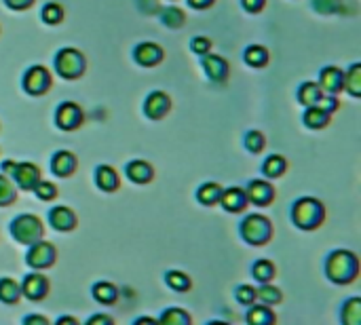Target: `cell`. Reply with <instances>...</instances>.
Returning a JSON list of instances; mask_svg holds the SVG:
<instances>
[{
    "instance_id": "obj_1",
    "label": "cell",
    "mask_w": 361,
    "mask_h": 325,
    "mask_svg": "<svg viewBox=\"0 0 361 325\" xmlns=\"http://www.w3.org/2000/svg\"><path fill=\"white\" fill-rule=\"evenodd\" d=\"M325 270L334 283H350L359 272V260L353 251L338 249L332 251V256L327 258Z\"/></svg>"
},
{
    "instance_id": "obj_2",
    "label": "cell",
    "mask_w": 361,
    "mask_h": 325,
    "mask_svg": "<svg viewBox=\"0 0 361 325\" xmlns=\"http://www.w3.org/2000/svg\"><path fill=\"white\" fill-rule=\"evenodd\" d=\"M291 218H294V224L302 230H313L317 228L323 218H325V211H323V205L317 201V199H310V197H304V199H298L294 203V209H291Z\"/></svg>"
},
{
    "instance_id": "obj_3",
    "label": "cell",
    "mask_w": 361,
    "mask_h": 325,
    "mask_svg": "<svg viewBox=\"0 0 361 325\" xmlns=\"http://www.w3.org/2000/svg\"><path fill=\"white\" fill-rule=\"evenodd\" d=\"M273 234L270 222L268 218L260 215V213H251L243 220L241 224V237L249 243V245H264Z\"/></svg>"
},
{
    "instance_id": "obj_4",
    "label": "cell",
    "mask_w": 361,
    "mask_h": 325,
    "mask_svg": "<svg viewBox=\"0 0 361 325\" xmlns=\"http://www.w3.org/2000/svg\"><path fill=\"white\" fill-rule=\"evenodd\" d=\"M11 232H13V237L20 243L32 245V243H37L43 237V222L37 215H32V213H24V215L13 220Z\"/></svg>"
},
{
    "instance_id": "obj_5",
    "label": "cell",
    "mask_w": 361,
    "mask_h": 325,
    "mask_svg": "<svg viewBox=\"0 0 361 325\" xmlns=\"http://www.w3.org/2000/svg\"><path fill=\"white\" fill-rule=\"evenodd\" d=\"M3 169L7 173H11L18 182L20 188L32 190L39 182H41V171L34 163H13V161H5Z\"/></svg>"
},
{
    "instance_id": "obj_6",
    "label": "cell",
    "mask_w": 361,
    "mask_h": 325,
    "mask_svg": "<svg viewBox=\"0 0 361 325\" xmlns=\"http://www.w3.org/2000/svg\"><path fill=\"white\" fill-rule=\"evenodd\" d=\"M55 68L60 72V77L72 81L79 79L85 70V60L77 49H62L55 58Z\"/></svg>"
},
{
    "instance_id": "obj_7",
    "label": "cell",
    "mask_w": 361,
    "mask_h": 325,
    "mask_svg": "<svg viewBox=\"0 0 361 325\" xmlns=\"http://www.w3.org/2000/svg\"><path fill=\"white\" fill-rule=\"evenodd\" d=\"M55 258H58L55 247L47 241H41V239L37 243H32V247L28 251V264L32 268H49L55 262Z\"/></svg>"
},
{
    "instance_id": "obj_8",
    "label": "cell",
    "mask_w": 361,
    "mask_h": 325,
    "mask_svg": "<svg viewBox=\"0 0 361 325\" xmlns=\"http://www.w3.org/2000/svg\"><path fill=\"white\" fill-rule=\"evenodd\" d=\"M24 87L30 95H43L51 87V77L43 66H34L24 77Z\"/></svg>"
},
{
    "instance_id": "obj_9",
    "label": "cell",
    "mask_w": 361,
    "mask_h": 325,
    "mask_svg": "<svg viewBox=\"0 0 361 325\" xmlns=\"http://www.w3.org/2000/svg\"><path fill=\"white\" fill-rule=\"evenodd\" d=\"M55 123H58L60 129L72 131V129L81 127V123H83V110L77 104H72V102H64L58 108V112H55Z\"/></svg>"
},
{
    "instance_id": "obj_10",
    "label": "cell",
    "mask_w": 361,
    "mask_h": 325,
    "mask_svg": "<svg viewBox=\"0 0 361 325\" xmlns=\"http://www.w3.org/2000/svg\"><path fill=\"white\" fill-rule=\"evenodd\" d=\"M319 87L323 93L327 95H336L338 91H342L344 87V72L329 66V68H323L321 70V79H319Z\"/></svg>"
},
{
    "instance_id": "obj_11",
    "label": "cell",
    "mask_w": 361,
    "mask_h": 325,
    "mask_svg": "<svg viewBox=\"0 0 361 325\" xmlns=\"http://www.w3.org/2000/svg\"><path fill=\"white\" fill-rule=\"evenodd\" d=\"M169 108H171V100H169V95L163 93V91L150 93L148 100H146V104H144V110H146V114H148L152 121L163 119V117L169 112Z\"/></svg>"
},
{
    "instance_id": "obj_12",
    "label": "cell",
    "mask_w": 361,
    "mask_h": 325,
    "mask_svg": "<svg viewBox=\"0 0 361 325\" xmlns=\"http://www.w3.org/2000/svg\"><path fill=\"white\" fill-rule=\"evenodd\" d=\"M245 197L247 201H251L254 205H268L273 199H275V190L268 182L264 180H254L247 190H245Z\"/></svg>"
},
{
    "instance_id": "obj_13",
    "label": "cell",
    "mask_w": 361,
    "mask_h": 325,
    "mask_svg": "<svg viewBox=\"0 0 361 325\" xmlns=\"http://www.w3.org/2000/svg\"><path fill=\"white\" fill-rule=\"evenodd\" d=\"M47 291H49V281H47L43 274L32 272V274H28V277L24 279L22 293H24L26 298H30V300H43V298L47 296Z\"/></svg>"
},
{
    "instance_id": "obj_14",
    "label": "cell",
    "mask_w": 361,
    "mask_h": 325,
    "mask_svg": "<svg viewBox=\"0 0 361 325\" xmlns=\"http://www.w3.org/2000/svg\"><path fill=\"white\" fill-rule=\"evenodd\" d=\"M163 60V49L155 43H142L136 47V62L140 66H157Z\"/></svg>"
},
{
    "instance_id": "obj_15",
    "label": "cell",
    "mask_w": 361,
    "mask_h": 325,
    "mask_svg": "<svg viewBox=\"0 0 361 325\" xmlns=\"http://www.w3.org/2000/svg\"><path fill=\"white\" fill-rule=\"evenodd\" d=\"M203 68H205L207 77H209L211 81H216V83H220V81H224V79L228 77V64H226L220 55H209V53H205V55H203Z\"/></svg>"
},
{
    "instance_id": "obj_16",
    "label": "cell",
    "mask_w": 361,
    "mask_h": 325,
    "mask_svg": "<svg viewBox=\"0 0 361 325\" xmlns=\"http://www.w3.org/2000/svg\"><path fill=\"white\" fill-rule=\"evenodd\" d=\"M51 169H53L55 175L68 178L77 169V157L72 152H68V150H60V152H55V157L51 161Z\"/></svg>"
},
{
    "instance_id": "obj_17",
    "label": "cell",
    "mask_w": 361,
    "mask_h": 325,
    "mask_svg": "<svg viewBox=\"0 0 361 325\" xmlns=\"http://www.w3.org/2000/svg\"><path fill=\"white\" fill-rule=\"evenodd\" d=\"M220 203L224 205L226 211H243L245 205H247V197H245V190L241 188H228V190H222V197H220Z\"/></svg>"
},
{
    "instance_id": "obj_18",
    "label": "cell",
    "mask_w": 361,
    "mask_h": 325,
    "mask_svg": "<svg viewBox=\"0 0 361 325\" xmlns=\"http://www.w3.org/2000/svg\"><path fill=\"white\" fill-rule=\"evenodd\" d=\"M49 220H51L55 230H64V232L72 230L77 226V215L68 207H53L51 213H49Z\"/></svg>"
},
{
    "instance_id": "obj_19",
    "label": "cell",
    "mask_w": 361,
    "mask_h": 325,
    "mask_svg": "<svg viewBox=\"0 0 361 325\" xmlns=\"http://www.w3.org/2000/svg\"><path fill=\"white\" fill-rule=\"evenodd\" d=\"M155 171L146 161H131L127 165V178L136 184H148L152 180Z\"/></svg>"
},
{
    "instance_id": "obj_20",
    "label": "cell",
    "mask_w": 361,
    "mask_h": 325,
    "mask_svg": "<svg viewBox=\"0 0 361 325\" xmlns=\"http://www.w3.org/2000/svg\"><path fill=\"white\" fill-rule=\"evenodd\" d=\"M96 182H98V186H100L102 190H106V192H112V190L119 188V175H117V171H114L112 167H108V165H100V167H98V171H96Z\"/></svg>"
},
{
    "instance_id": "obj_21",
    "label": "cell",
    "mask_w": 361,
    "mask_h": 325,
    "mask_svg": "<svg viewBox=\"0 0 361 325\" xmlns=\"http://www.w3.org/2000/svg\"><path fill=\"white\" fill-rule=\"evenodd\" d=\"M304 123L310 129H323L329 123V112L319 106H308V110L304 112Z\"/></svg>"
},
{
    "instance_id": "obj_22",
    "label": "cell",
    "mask_w": 361,
    "mask_h": 325,
    "mask_svg": "<svg viewBox=\"0 0 361 325\" xmlns=\"http://www.w3.org/2000/svg\"><path fill=\"white\" fill-rule=\"evenodd\" d=\"M22 296V287L13 279H0V302L15 304Z\"/></svg>"
},
{
    "instance_id": "obj_23",
    "label": "cell",
    "mask_w": 361,
    "mask_h": 325,
    "mask_svg": "<svg viewBox=\"0 0 361 325\" xmlns=\"http://www.w3.org/2000/svg\"><path fill=\"white\" fill-rule=\"evenodd\" d=\"M93 298L102 304H112L117 298H119V289L112 285V283H106V281H100L93 285Z\"/></svg>"
},
{
    "instance_id": "obj_24",
    "label": "cell",
    "mask_w": 361,
    "mask_h": 325,
    "mask_svg": "<svg viewBox=\"0 0 361 325\" xmlns=\"http://www.w3.org/2000/svg\"><path fill=\"white\" fill-rule=\"evenodd\" d=\"M344 87L348 89L353 98L361 95V66L359 64H353L350 70L344 74Z\"/></svg>"
},
{
    "instance_id": "obj_25",
    "label": "cell",
    "mask_w": 361,
    "mask_h": 325,
    "mask_svg": "<svg viewBox=\"0 0 361 325\" xmlns=\"http://www.w3.org/2000/svg\"><path fill=\"white\" fill-rule=\"evenodd\" d=\"M342 321H344L346 325H359V323H361V300H359V298H350V300L344 304Z\"/></svg>"
},
{
    "instance_id": "obj_26",
    "label": "cell",
    "mask_w": 361,
    "mask_h": 325,
    "mask_svg": "<svg viewBox=\"0 0 361 325\" xmlns=\"http://www.w3.org/2000/svg\"><path fill=\"white\" fill-rule=\"evenodd\" d=\"M323 95L321 87L317 83H304L300 87V93H298V100L304 104V106H315L319 102V98Z\"/></svg>"
},
{
    "instance_id": "obj_27",
    "label": "cell",
    "mask_w": 361,
    "mask_h": 325,
    "mask_svg": "<svg viewBox=\"0 0 361 325\" xmlns=\"http://www.w3.org/2000/svg\"><path fill=\"white\" fill-rule=\"evenodd\" d=\"M285 167H287L285 159L279 157V154H273V157H268V159L264 161L262 171H264L266 178H281V175L285 173Z\"/></svg>"
},
{
    "instance_id": "obj_28",
    "label": "cell",
    "mask_w": 361,
    "mask_h": 325,
    "mask_svg": "<svg viewBox=\"0 0 361 325\" xmlns=\"http://www.w3.org/2000/svg\"><path fill=\"white\" fill-rule=\"evenodd\" d=\"M275 321V314L268 306H254L247 312V323L251 325H268Z\"/></svg>"
},
{
    "instance_id": "obj_29",
    "label": "cell",
    "mask_w": 361,
    "mask_h": 325,
    "mask_svg": "<svg viewBox=\"0 0 361 325\" xmlns=\"http://www.w3.org/2000/svg\"><path fill=\"white\" fill-rule=\"evenodd\" d=\"M199 201L203 203V205H214V203H218L220 201V197H222V188L216 184V182H207V184H203L201 188H199Z\"/></svg>"
},
{
    "instance_id": "obj_30",
    "label": "cell",
    "mask_w": 361,
    "mask_h": 325,
    "mask_svg": "<svg viewBox=\"0 0 361 325\" xmlns=\"http://www.w3.org/2000/svg\"><path fill=\"white\" fill-rule=\"evenodd\" d=\"M245 62L254 68H260V66H266L268 62V51L260 45H251L245 49Z\"/></svg>"
},
{
    "instance_id": "obj_31",
    "label": "cell",
    "mask_w": 361,
    "mask_h": 325,
    "mask_svg": "<svg viewBox=\"0 0 361 325\" xmlns=\"http://www.w3.org/2000/svg\"><path fill=\"white\" fill-rule=\"evenodd\" d=\"M251 272H254V277H256L260 283H268V281L275 277V266H273V262H268V260H258V262L254 264Z\"/></svg>"
},
{
    "instance_id": "obj_32",
    "label": "cell",
    "mask_w": 361,
    "mask_h": 325,
    "mask_svg": "<svg viewBox=\"0 0 361 325\" xmlns=\"http://www.w3.org/2000/svg\"><path fill=\"white\" fill-rule=\"evenodd\" d=\"M165 281H167V285H169L171 289H176V291H186V289L190 287L188 274H184V272H180V270H169L167 277H165Z\"/></svg>"
},
{
    "instance_id": "obj_33",
    "label": "cell",
    "mask_w": 361,
    "mask_h": 325,
    "mask_svg": "<svg viewBox=\"0 0 361 325\" xmlns=\"http://www.w3.org/2000/svg\"><path fill=\"white\" fill-rule=\"evenodd\" d=\"M15 197H18V192H15L13 182H11L7 175H0V207L13 203V201H15Z\"/></svg>"
},
{
    "instance_id": "obj_34",
    "label": "cell",
    "mask_w": 361,
    "mask_h": 325,
    "mask_svg": "<svg viewBox=\"0 0 361 325\" xmlns=\"http://www.w3.org/2000/svg\"><path fill=\"white\" fill-rule=\"evenodd\" d=\"M256 298H260L264 304H277V302H281V291L275 285L262 283V287L256 291Z\"/></svg>"
},
{
    "instance_id": "obj_35",
    "label": "cell",
    "mask_w": 361,
    "mask_h": 325,
    "mask_svg": "<svg viewBox=\"0 0 361 325\" xmlns=\"http://www.w3.org/2000/svg\"><path fill=\"white\" fill-rule=\"evenodd\" d=\"M161 323H180V325H186V323H190V317H188V312H184L182 308H169V310H165L163 314H161V319H159Z\"/></svg>"
},
{
    "instance_id": "obj_36",
    "label": "cell",
    "mask_w": 361,
    "mask_h": 325,
    "mask_svg": "<svg viewBox=\"0 0 361 325\" xmlns=\"http://www.w3.org/2000/svg\"><path fill=\"white\" fill-rule=\"evenodd\" d=\"M161 18H163V22H165V26H169V28H180V26L184 24V13H182V9H178V7H167V9L161 13Z\"/></svg>"
},
{
    "instance_id": "obj_37",
    "label": "cell",
    "mask_w": 361,
    "mask_h": 325,
    "mask_svg": "<svg viewBox=\"0 0 361 325\" xmlns=\"http://www.w3.org/2000/svg\"><path fill=\"white\" fill-rule=\"evenodd\" d=\"M43 20L47 22V24H60L62 20H64V9L60 7V5H55V3H49L45 9H43Z\"/></svg>"
},
{
    "instance_id": "obj_38",
    "label": "cell",
    "mask_w": 361,
    "mask_h": 325,
    "mask_svg": "<svg viewBox=\"0 0 361 325\" xmlns=\"http://www.w3.org/2000/svg\"><path fill=\"white\" fill-rule=\"evenodd\" d=\"M245 146L249 152H260L264 148V135L260 131H249L245 135Z\"/></svg>"
},
{
    "instance_id": "obj_39",
    "label": "cell",
    "mask_w": 361,
    "mask_h": 325,
    "mask_svg": "<svg viewBox=\"0 0 361 325\" xmlns=\"http://www.w3.org/2000/svg\"><path fill=\"white\" fill-rule=\"evenodd\" d=\"M34 190H37L39 199H43V201H51V199L58 197V188H55L51 182H39V184L34 186Z\"/></svg>"
},
{
    "instance_id": "obj_40",
    "label": "cell",
    "mask_w": 361,
    "mask_h": 325,
    "mask_svg": "<svg viewBox=\"0 0 361 325\" xmlns=\"http://www.w3.org/2000/svg\"><path fill=\"white\" fill-rule=\"evenodd\" d=\"M237 300L245 306H251L256 300V289L251 285H239L237 287Z\"/></svg>"
},
{
    "instance_id": "obj_41",
    "label": "cell",
    "mask_w": 361,
    "mask_h": 325,
    "mask_svg": "<svg viewBox=\"0 0 361 325\" xmlns=\"http://www.w3.org/2000/svg\"><path fill=\"white\" fill-rule=\"evenodd\" d=\"M315 3V9L321 11V13H332V11H338V5L340 0H313Z\"/></svg>"
},
{
    "instance_id": "obj_42",
    "label": "cell",
    "mask_w": 361,
    "mask_h": 325,
    "mask_svg": "<svg viewBox=\"0 0 361 325\" xmlns=\"http://www.w3.org/2000/svg\"><path fill=\"white\" fill-rule=\"evenodd\" d=\"M209 47H211V43H209V39H205V37H199V39L192 41V49H195L199 55L209 53Z\"/></svg>"
},
{
    "instance_id": "obj_43",
    "label": "cell",
    "mask_w": 361,
    "mask_h": 325,
    "mask_svg": "<svg viewBox=\"0 0 361 325\" xmlns=\"http://www.w3.org/2000/svg\"><path fill=\"white\" fill-rule=\"evenodd\" d=\"M264 3L266 0H243V7L249 11V13H258L264 9Z\"/></svg>"
},
{
    "instance_id": "obj_44",
    "label": "cell",
    "mask_w": 361,
    "mask_h": 325,
    "mask_svg": "<svg viewBox=\"0 0 361 325\" xmlns=\"http://www.w3.org/2000/svg\"><path fill=\"white\" fill-rule=\"evenodd\" d=\"M5 3H7L11 9L22 11V9H28V7L32 5V0H5Z\"/></svg>"
},
{
    "instance_id": "obj_45",
    "label": "cell",
    "mask_w": 361,
    "mask_h": 325,
    "mask_svg": "<svg viewBox=\"0 0 361 325\" xmlns=\"http://www.w3.org/2000/svg\"><path fill=\"white\" fill-rule=\"evenodd\" d=\"M188 3L195 7V9H207V7H211L216 0H188Z\"/></svg>"
},
{
    "instance_id": "obj_46",
    "label": "cell",
    "mask_w": 361,
    "mask_h": 325,
    "mask_svg": "<svg viewBox=\"0 0 361 325\" xmlns=\"http://www.w3.org/2000/svg\"><path fill=\"white\" fill-rule=\"evenodd\" d=\"M87 323H89V325H93V323H108V325H110V323H112V319H110L108 314H96V317H91Z\"/></svg>"
},
{
    "instance_id": "obj_47",
    "label": "cell",
    "mask_w": 361,
    "mask_h": 325,
    "mask_svg": "<svg viewBox=\"0 0 361 325\" xmlns=\"http://www.w3.org/2000/svg\"><path fill=\"white\" fill-rule=\"evenodd\" d=\"M24 323H43V325H47V323H49V319L34 314V317H26V319H24Z\"/></svg>"
},
{
    "instance_id": "obj_48",
    "label": "cell",
    "mask_w": 361,
    "mask_h": 325,
    "mask_svg": "<svg viewBox=\"0 0 361 325\" xmlns=\"http://www.w3.org/2000/svg\"><path fill=\"white\" fill-rule=\"evenodd\" d=\"M136 323H157V319H150V317H140Z\"/></svg>"
},
{
    "instance_id": "obj_49",
    "label": "cell",
    "mask_w": 361,
    "mask_h": 325,
    "mask_svg": "<svg viewBox=\"0 0 361 325\" xmlns=\"http://www.w3.org/2000/svg\"><path fill=\"white\" fill-rule=\"evenodd\" d=\"M60 323H77V319L74 317H62Z\"/></svg>"
}]
</instances>
